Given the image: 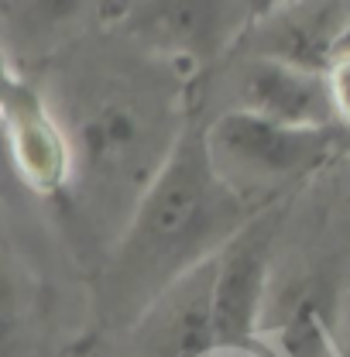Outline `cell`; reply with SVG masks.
Segmentation results:
<instances>
[{"label":"cell","instance_id":"6da1fadb","mask_svg":"<svg viewBox=\"0 0 350 357\" xmlns=\"http://www.w3.org/2000/svg\"><path fill=\"white\" fill-rule=\"evenodd\" d=\"M251 220L244 203L213 176L203 128H182L165 165L137 196L107 268L110 303L137 310L172 282L213 261L220 248Z\"/></svg>","mask_w":350,"mask_h":357},{"label":"cell","instance_id":"7a4b0ae2","mask_svg":"<svg viewBox=\"0 0 350 357\" xmlns=\"http://www.w3.org/2000/svg\"><path fill=\"white\" fill-rule=\"evenodd\" d=\"M169 110L128 83L96 86L62 128L69 134L76 178L100 189L137 196L165 165L182 128H169Z\"/></svg>","mask_w":350,"mask_h":357},{"label":"cell","instance_id":"3957f363","mask_svg":"<svg viewBox=\"0 0 350 357\" xmlns=\"http://www.w3.org/2000/svg\"><path fill=\"white\" fill-rule=\"evenodd\" d=\"M330 128H285L248 110H223L203 128V148L213 176L248 206L316 169L330 151Z\"/></svg>","mask_w":350,"mask_h":357},{"label":"cell","instance_id":"277c9868","mask_svg":"<svg viewBox=\"0 0 350 357\" xmlns=\"http://www.w3.org/2000/svg\"><path fill=\"white\" fill-rule=\"evenodd\" d=\"M271 223L251 217L206 265V340L210 347L251 344L268 289Z\"/></svg>","mask_w":350,"mask_h":357},{"label":"cell","instance_id":"5b68a950","mask_svg":"<svg viewBox=\"0 0 350 357\" xmlns=\"http://www.w3.org/2000/svg\"><path fill=\"white\" fill-rule=\"evenodd\" d=\"M0 131L14 172L28 189L42 196H59L66 185L76 182L69 134L42 93L14 79L0 103Z\"/></svg>","mask_w":350,"mask_h":357},{"label":"cell","instance_id":"8992f818","mask_svg":"<svg viewBox=\"0 0 350 357\" xmlns=\"http://www.w3.org/2000/svg\"><path fill=\"white\" fill-rule=\"evenodd\" d=\"M237 110L258 114L264 121L285 128H330L333 110L326 96L323 73L261 55L241 76V103Z\"/></svg>","mask_w":350,"mask_h":357},{"label":"cell","instance_id":"52a82bcc","mask_svg":"<svg viewBox=\"0 0 350 357\" xmlns=\"http://www.w3.org/2000/svg\"><path fill=\"white\" fill-rule=\"evenodd\" d=\"M141 10H148L144 17H137L148 42L185 55L220 48L230 21L227 17L230 7L223 3H148Z\"/></svg>","mask_w":350,"mask_h":357},{"label":"cell","instance_id":"ba28073f","mask_svg":"<svg viewBox=\"0 0 350 357\" xmlns=\"http://www.w3.org/2000/svg\"><path fill=\"white\" fill-rule=\"evenodd\" d=\"M323 79H326V96H330L333 121L350 128V42L337 45L330 66L323 69Z\"/></svg>","mask_w":350,"mask_h":357},{"label":"cell","instance_id":"9c48e42d","mask_svg":"<svg viewBox=\"0 0 350 357\" xmlns=\"http://www.w3.org/2000/svg\"><path fill=\"white\" fill-rule=\"evenodd\" d=\"M21 326V306H17V285L0 268V357H10Z\"/></svg>","mask_w":350,"mask_h":357},{"label":"cell","instance_id":"30bf717a","mask_svg":"<svg viewBox=\"0 0 350 357\" xmlns=\"http://www.w3.org/2000/svg\"><path fill=\"white\" fill-rule=\"evenodd\" d=\"M14 83V76H10V66H7V55H3V45H0V103H3V96H7V89Z\"/></svg>","mask_w":350,"mask_h":357},{"label":"cell","instance_id":"8fae6325","mask_svg":"<svg viewBox=\"0 0 350 357\" xmlns=\"http://www.w3.org/2000/svg\"><path fill=\"white\" fill-rule=\"evenodd\" d=\"M86 357H96V354H86Z\"/></svg>","mask_w":350,"mask_h":357}]
</instances>
